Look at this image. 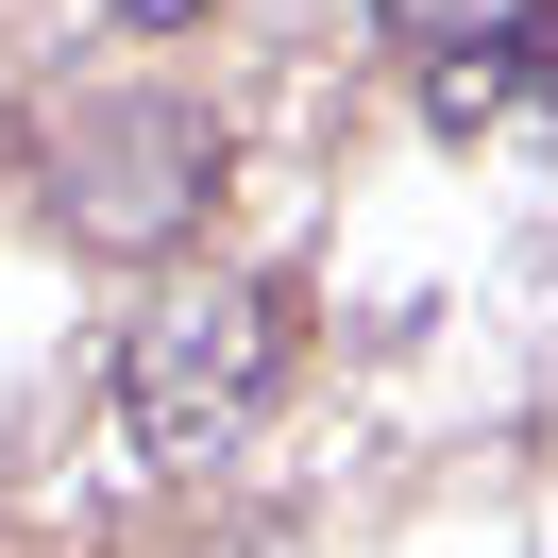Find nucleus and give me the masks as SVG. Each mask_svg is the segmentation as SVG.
I'll use <instances>...</instances> for the list:
<instances>
[{
  "label": "nucleus",
  "instance_id": "nucleus-1",
  "mask_svg": "<svg viewBox=\"0 0 558 558\" xmlns=\"http://www.w3.org/2000/svg\"><path fill=\"white\" fill-rule=\"evenodd\" d=\"M35 204H51V238H85V254H170V238H204V204H220V119L170 102V85H85L35 136Z\"/></svg>",
  "mask_w": 558,
  "mask_h": 558
},
{
  "label": "nucleus",
  "instance_id": "nucleus-2",
  "mask_svg": "<svg viewBox=\"0 0 558 558\" xmlns=\"http://www.w3.org/2000/svg\"><path fill=\"white\" fill-rule=\"evenodd\" d=\"M271 389H288V288L271 271L170 288V305H136V339H119V423H136V457H220Z\"/></svg>",
  "mask_w": 558,
  "mask_h": 558
},
{
  "label": "nucleus",
  "instance_id": "nucleus-3",
  "mask_svg": "<svg viewBox=\"0 0 558 558\" xmlns=\"http://www.w3.org/2000/svg\"><path fill=\"white\" fill-rule=\"evenodd\" d=\"M389 51H407V85H423L440 136L558 119V0H389Z\"/></svg>",
  "mask_w": 558,
  "mask_h": 558
},
{
  "label": "nucleus",
  "instance_id": "nucleus-4",
  "mask_svg": "<svg viewBox=\"0 0 558 558\" xmlns=\"http://www.w3.org/2000/svg\"><path fill=\"white\" fill-rule=\"evenodd\" d=\"M119 17H136V35H170V17H204V0H119Z\"/></svg>",
  "mask_w": 558,
  "mask_h": 558
}]
</instances>
